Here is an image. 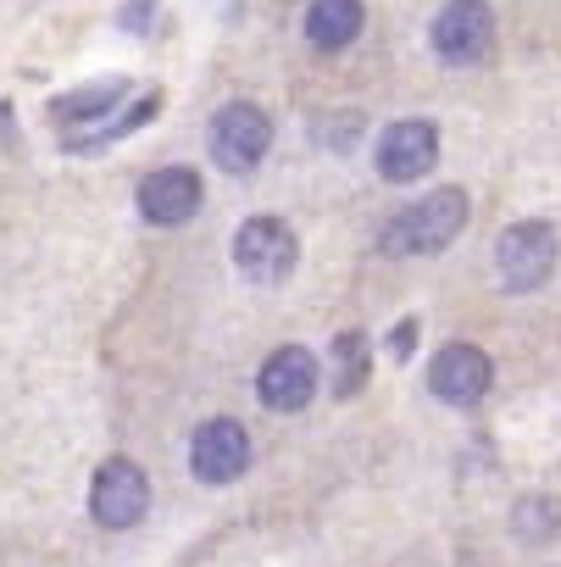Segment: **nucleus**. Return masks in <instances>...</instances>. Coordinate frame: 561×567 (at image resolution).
Listing matches in <instances>:
<instances>
[{"label":"nucleus","mask_w":561,"mask_h":567,"mask_svg":"<svg viewBox=\"0 0 561 567\" xmlns=\"http://www.w3.org/2000/svg\"><path fill=\"white\" fill-rule=\"evenodd\" d=\"M467 217H472L467 189L445 184V189L412 200L401 217H389L384 234H378V250H384V256H434V250H445L450 239H461Z\"/></svg>","instance_id":"nucleus-1"},{"label":"nucleus","mask_w":561,"mask_h":567,"mask_svg":"<svg viewBox=\"0 0 561 567\" xmlns=\"http://www.w3.org/2000/svg\"><path fill=\"white\" fill-rule=\"evenodd\" d=\"M495 272L506 290L528 296L555 272V228L550 223H511L495 245Z\"/></svg>","instance_id":"nucleus-2"},{"label":"nucleus","mask_w":561,"mask_h":567,"mask_svg":"<svg viewBox=\"0 0 561 567\" xmlns=\"http://www.w3.org/2000/svg\"><path fill=\"white\" fill-rule=\"evenodd\" d=\"M272 151V117L256 101H228L211 117V156L228 173H250L261 156Z\"/></svg>","instance_id":"nucleus-3"},{"label":"nucleus","mask_w":561,"mask_h":567,"mask_svg":"<svg viewBox=\"0 0 561 567\" xmlns=\"http://www.w3.org/2000/svg\"><path fill=\"white\" fill-rule=\"evenodd\" d=\"M145 512H150V478H145V467H134L128 456L101 462L95 467V484H90V517L101 528H134Z\"/></svg>","instance_id":"nucleus-4"},{"label":"nucleus","mask_w":561,"mask_h":567,"mask_svg":"<svg viewBox=\"0 0 561 567\" xmlns=\"http://www.w3.org/2000/svg\"><path fill=\"white\" fill-rule=\"evenodd\" d=\"M428 45L450 68L484 62L489 45H495V12L484 7V0H450V7H439V18L428 29Z\"/></svg>","instance_id":"nucleus-5"},{"label":"nucleus","mask_w":561,"mask_h":567,"mask_svg":"<svg viewBox=\"0 0 561 567\" xmlns=\"http://www.w3.org/2000/svg\"><path fill=\"white\" fill-rule=\"evenodd\" d=\"M301 245H295V228L290 223H278V217H250L239 234H233V261L245 278L256 284H278V278H290Z\"/></svg>","instance_id":"nucleus-6"},{"label":"nucleus","mask_w":561,"mask_h":567,"mask_svg":"<svg viewBox=\"0 0 561 567\" xmlns=\"http://www.w3.org/2000/svg\"><path fill=\"white\" fill-rule=\"evenodd\" d=\"M373 162H378V173L389 184H412V178L434 173V162H439V128L428 117H401V123H389L378 134V156Z\"/></svg>","instance_id":"nucleus-7"},{"label":"nucleus","mask_w":561,"mask_h":567,"mask_svg":"<svg viewBox=\"0 0 561 567\" xmlns=\"http://www.w3.org/2000/svg\"><path fill=\"white\" fill-rule=\"evenodd\" d=\"M256 395L267 412H301L318 395V357L307 346H284L272 351L256 373Z\"/></svg>","instance_id":"nucleus-8"},{"label":"nucleus","mask_w":561,"mask_h":567,"mask_svg":"<svg viewBox=\"0 0 561 567\" xmlns=\"http://www.w3.org/2000/svg\"><path fill=\"white\" fill-rule=\"evenodd\" d=\"M189 467L200 484H228L250 467V434L233 423V417H211L195 429L189 440Z\"/></svg>","instance_id":"nucleus-9"},{"label":"nucleus","mask_w":561,"mask_h":567,"mask_svg":"<svg viewBox=\"0 0 561 567\" xmlns=\"http://www.w3.org/2000/svg\"><path fill=\"white\" fill-rule=\"evenodd\" d=\"M200 173L195 167H156L139 178V217L156 223V228H173V223H189L200 212Z\"/></svg>","instance_id":"nucleus-10"},{"label":"nucleus","mask_w":561,"mask_h":567,"mask_svg":"<svg viewBox=\"0 0 561 567\" xmlns=\"http://www.w3.org/2000/svg\"><path fill=\"white\" fill-rule=\"evenodd\" d=\"M489 379H495V368H489V357L478 346H445L428 362V390L439 401H450V406H478Z\"/></svg>","instance_id":"nucleus-11"},{"label":"nucleus","mask_w":561,"mask_h":567,"mask_svg":"<svg viewBox=\"0 0 561 567\" xmlns=\"http://www.w3.org/2000/svg\"><path fill=\"white\" fill-rule=\"evenodd\" d=\"M362 23H367L362 0H312L307 7V40L318 51H345L362 34Z\"/></svg>","instance_id":"nucleus-12"},{"label":"nucleus","mask_w":561,"mask_h":567,"mask_svg":"<svg viewBox=\"0 0 561 567\" xmlns=\"http://www.w3.org/2000/svg\"><path fill=\"white\" fill-rule=\"evenodd\" d=\"M128 95V84L123 79H101V84H84V90H67V95H56L51 101V123L56 128H79V123H101L117 101Z\"/></svg>","instance_id":"nucleus-13"},{"label":"nucleus","mask_w":561,"mask_h":567,"mask_svg":"<svg viewBox=\"0 0 561 567\" xmlns=\"http://www.w3.org/2000/svg\"><path fill=\"white\" fill-rule=\"evenodd\" d=\"M373 373V357H367V334H340L334 340V390L340 395H356Z\"/></svg>","instance_id":"nucleus-14"},{"label":"nucleus","mask_w":561,"mask_h":567,"mask_svg":"<svg viewBox=\"0 0 561 567\" xmlns=\"http://www.w3.org/2000/svg\"><path fill=\"white\" fill-rule=\"evenodd\" d=\"M156 112H162V95L150 90V95H139V101H134V106H128V112H123V117H117V123H112L106 134H90V140H67V151H101V145H112V140H123V134L145 128V123H150Z\"/></svg>","instance_id":"nucleus-15"},{"label":"nucleus","mask_w":561,"mask_h":567,"mask_svg":"<svg viewBox=\"0 0 561 567\" xmlns=\"http://www.w3.org/2000/svg\"><path fill=\"white\" fill-rule=\"evenodd\" d=\"M555 528H561V506H555L550 495L517 506V539H550Z\"/></svg>","instance_id":"nucleus-16"},{"label":"nucleus","mask_w":561,"mask_h":567,"mask_svg":"<svg viewBox=\"0 0 561 567\" xmlns=\"http://www.w3.org/2000/svg\"><path fill=\"white\" fill-rule=\"evenodd\" d=\"M412 346H417V318H406V323H395V334H389V351L406 362L412 357Z\"/></svg>","instance_id":"nucleus-17"},{"label":"nucleus","mask_w":561,"mask_h":567,"mask_svg":"<svg viewBox=\"0 0 561 567\" xmlns=\"http://www.w3.org/2000/svg\"><path fill=\"white\" fill-rule=\"evenodd\" d=\"M150 12H156V0H128V7L117 12V23H123V29H145Z\"/></svg>","instance_id":"nucleus-18"}]
</instances>
